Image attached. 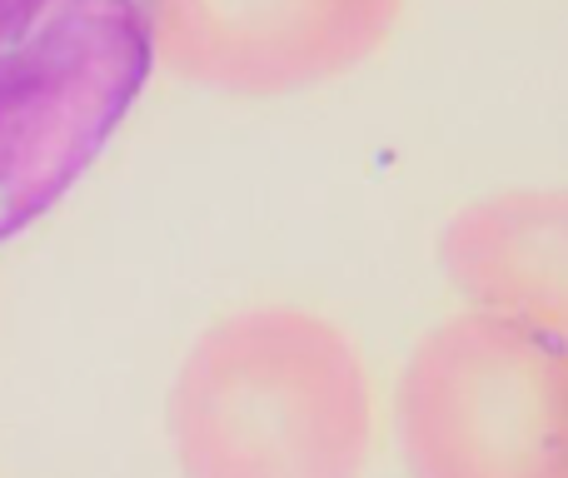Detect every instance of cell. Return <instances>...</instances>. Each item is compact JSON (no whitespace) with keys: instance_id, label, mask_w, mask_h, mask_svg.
Segmentation results:
<instances>
[{"instance_id":"6da1fadb","label":"cell","mask_w":568,"mask_h":478,"mask_svg":"<svg viewBox=\"0 0 568 478\" xmlns=\"http://www.w3.org/2000/svg\"><path fill=\"white\" fill-rule=\"evenodd\" d=\"M165 429L185 478H364L374 384L334 319L250 304L195 334Z\"/></svg>"},{"instance_id":"7a4b0ae2","label":"cell","mask_w":568,"mask_h":478,"mask_svg":"<svg viewBox=\"0 0 568 478\" xmlns=\"http://www.w3.org/2000/svg\"><path fill=\"white\" fill-rule=\"evenodd\" d=\"M150 65L145 0H0V244L75 190Z\"/></svg>"},{"instance_id":"3957f363","label":"cell","mask_w":568,"mask_h":478,"mask_svg":"<svg viewBox=\"0 0 568 478\" xmlns=\"http://www.w3.org/2000/svg\"><path fill=\"white\" fill-rule=\"evenodd\" d=\"M409 478H568V324L454 314L394 384Z\"/></svg>"},{"instance_id":"277c9868","label":"cell","mask_w":568,"mask_h":478,"mask_svg":"<svg viewBox=\"0 0 568 478\" xmlns=\"http://www.w3.org/2000/svg\"><path fill=\"white\" fill-rule=\"evenodd\" d=\"M409 0H145L150 50L225 95H290L349 75Z\"/></svg>"},{"instance_id":"5b68a950","label":"cell","mask_w":568,"mask_h":478,"mask_svg":"<svg viewBox=\"0 0 568 478\" xmlns=\"http://www.w3.org/2000/svg\"><path fill=\"white\" fill-rule=\"evenodd\" d=\"M439 269L474 314L568 324V195L499 190L454 210Z\"/></svg>"}]
</instances>
